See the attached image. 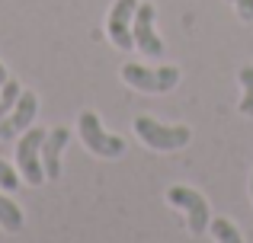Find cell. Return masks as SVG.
I'll list each match as a JSON object with an SVG mask.
<instances>
[{
    "label": "cell",
    "instance_id": "obj_1",
    "mask_svg": "<svg viewBox=\"0 0 253 243\" xmlns=\"http://www.w3.org/2000/svg\"><path fill=\"white\" fill-rule=\"evenodd\" d=\"M135 135L148 144L151 150H179L189 144L192 131L186 125H161L151 115H138L135 119Z\"/></svg>",
    "mask_w": 253,
    "mask_h": 243
},
{
    "label": "cell",
    "instance_id": "obj_2",
    "mask_svg": "<svg viewBox=\"0 0 253 243\" xmlns=\"http://www.w3.org/2000/svg\"><path fill=\"white\" fill-rule=\"evenodd\" d=\"M48 131L42 128H26L19 135V144H16V163H19V176H23L29 186H42L48 176H45V167H42V141Z\"/></svg>",
    "mask_w": 253,
    "mask_h": 243
},
{
    "label": "cell",
    "instance_id": "obj_3",
    "mask_svg": "<svg viewBox=\"0 0 253 243\" xmlns=\"http://www.w3.org/2000/svg\"><path fill=\"white\" fill-rule=\"evenodd\" d=\"M122 80L141 93H170L179 83V68H141V64H122Z\"/></svg>",
    "mask_w": 253,
    "mask_h": 243
},
{
    "label": "cell",
    "instance_id": "obj_4",
    "mask_svg": "<svg viewBox=\"0 0 253 243\" xmlns=\"http://www.w3.org/2000/svg\"><path fill=\"white\" fill-rule=\"evenodd\" d=\"M81 141L86 144V150L96 157H122L125 154V141L119 135H109V131L99 125L96 112H81Z\"/></svg>",
    "mask_w": 253,
    "mask_h": 243
},
{
    "label": "cell",
    "instance_id": "obj_5",
    "mask_svg": "<svg viewBox=\"0 0 253 243\" xmlns=\"http://www.w3.org/2000/svg\"><path fill=\"white\" fill-rule=\"evenodd\" d=\"M167 202L176 205V208H183L186 221H189V231L196 234V237L209 231L211 218H209V202H205L202 192H196V189H189V186H170L167 189Z\"/></svg>",
    "mask_w": 253,
    "mask_h": 243
},
{
    "label": "cell",
    "instance_id": "obj_6",
    "mask_svg": "<svg viewBox=\"0 0 253 243\" xmlns=\"http://www.w3.org/2000/svg\"><path fill=\"white\" fill-rule=\"evenodd\" d=\"M141 0H116L106 16V32H109L112 45L122 51H131L135 48V35H131V23H135V10Z\"/></svg>",
    "mask_w": 253,
    "mask_h": 243
},
{
    "label": "cell",
    "instance_id": "obj_7",
    "mask_svg": "<svg viewBox=\"0 0 253 243\" xmlns=\"http://www.w3.org/2000/svg\"><path fill=\"white\" fill-rule=\"evenodd\" d=\"M154 6L151 3H138L135 10V23H131V35H135V48L144 58H161L164 55V42L154 32Z\"/></svg>",
    "mask_w": 253,
    "mask_h": 243
},
{
    "label": "cell",
    "instance_id": "obj_8",
    "mask_svg": "<svg viewBox=\"0 0 253 243\" xmlns=\"http://www.w3.org/2000/svg\"><path fill=\"white\" fill-rule=\"evenodd\" d=\"M36 112H39V96L32 93V90H23V96H19V103L10 109V115L0 119V141H10V138L23 135V131L29 128V122L36 119Z\"/></svg>",
    "mask_w": 253,
    "mask_h": 243
},
{
    "label": "cell",
    "instance_id": "obj_9",
    "mask_svg": "<svg viewBox=\"0 0 253 243\" xmlns=\"http://www.w3.org/2000/svg\"><path fill=\"white\" fill-rule=\"evenodd\" d=\"M71 141V131L68 128H55L45 135L42 141V167H45V176L48 179H58L61 176V150L68 147Z\"/></svg>",
    "mask_w": 253,
    "mask_h": 243
},
{
    "label": "cell",
    "instance_id": "obj_10",
    "mask_svg": "<svg viewBox=\"0 0 253 243\" xmlns=\"http://www.w3.org/2000/svg\"><path fill=\"white\" fill-rule=\"evenodd\" d=\"M0 227L10 231V234L23 231V211H19V205L10 202V199H3V195H0Z\"/></svg>",
    "mask_w": 253,
    "mask_h": 243
},
{
    "label": "cell",
    "instance_id": "obj_11",
    "mask_svg": "<svg viewBox=\"0 0 253 243\" xmlns=\"http://www.w3.org/2000/svg\"><path fill=\"white\" fill-rule=\"evenodd\" d=\"M209 231H211V237H215L218 243H244L241 231H237V227L231 224L228 218H215V221L209 224Z\"/></svg>",
    "mask_w": 253,
    "mask_h": 243
},
{
    "label": "cell",
    "instance_id": "obj_12",
    "mask_svg": "<svg viewBox=\"0 0 253 243\" xmlns=\"http://www.w3.org/2000/svg\"><path fill=\"white\" fill-rule=\"evenodd\" d=\"M241 87H244V96H241V112L244 115H253V68H241Z\"/></svg>",
    "mask_w": 253,
    "mask_h": 243
},
{
    "label": "cell",
    "instance_id": "obj_13",
    "mask_svg": "<svg viewBox=\"0 0 253 243\" xmlns=\"http://www.w3.org/2000/svg\"><path fill=\"white\" fill-rule=\"evenodd\" d=\"M19 96H23V87H19L16 80H6L3 83V93H0V119H3V115L19 103Z\"/></svg>",
    "mask_w": 253,
    "mask_h": 243
},
{
    "label": "cell",
    "instance_id": "obj_14",
    "mask_svg": "<svg viewBox=\"0 0 253 243\" xmlns=\"http://www.w3.org/2000/svg\"><path fill=\"white\" fill-rule=\"evenodd\" d=\"M0 189H6V192L19 189V173L10 167V163H3V160H0Z\"/></svg>",
    "mask_w": 253,
    "mask_h": 243
},
{
    "label": "cell",
    "instance_id": "obj_15",
    "mask_svg": "<svg viewBox=\"0 0 253 243\" xmlns=\"http://www.w3.org/2000/svg\"><path fill=\"white\" fill-rule=\"evenodd\" d=\"M231 3H234L237 16L247 19V23H253V0H231Z\"/></svg>",
    "mask_w": 253,
    "mask_h": 243
},
{
    "label": "cell",
    "instance_id": "obj_16",
    "mask_svg": "<svg viewBox=\"0 0 253 243\" xmlns=\"http://www.w3.org/2000/svg\"><path fill=\"white\" fill-rule=\"evenodd\" d=\"M6 83V70H3V61H0V87Z\"/></svg>",
    "mask_w": 253,
    "mask_h": 243
},
{
    "label": "cell",
    "instance_id": "obj_17",
    "mask_svg": "<svg viewBox=\"0 0 253 243\" xmlns=\"http://www.w3.org/2000/svg\"><path fill=\"white\" fill-rule=\"evenodd\" d=\"M250 199H253V173H250Z\"/></svg>",
    "mask_w": 253,
    "mask_h": 243
}]
</instances>
